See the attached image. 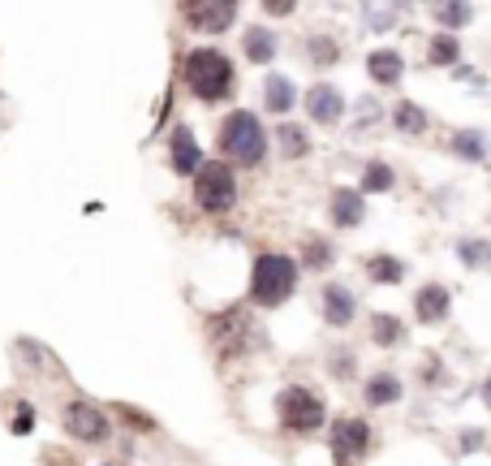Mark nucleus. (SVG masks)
Instances as JSON below:
<instances>
[{"instance_id": "nucleus-1", "label": "nucleus", "mask_w": 491, "mask_h": 466, "mask_svg": "<svg viewBox=\"0 0 491 466\" xmlns=\"http://www.w3.org/2000/svg\"><path fill=\"white\" fill-rule=\"evenodd\" d=\"M181 74H185V86L207 104L225 100V96L233 91V61L215 48H195L190 56H185Z\"/></svg>"}, {"instance_id": "nucleus-2", "label": "nucleus", "mask_w": 491, "mask_h": 466, "mask_svg": "<svg viewBox=\"0 0 491 466\" xmlns=\"http://www.w3.org/2000/svg\"><path fill=\"white\" fill-rule=\"evenodd\" d=\"M297 289V264L289 255H259L250 272V299L259 307H280Z\"/></svg>"}, {"instance_id": "nucleus-3", "label": "nucleus", "mask_w": 491, "mask_h": 466, "mask_svg": "<svg viewBox=\"0 0 491 466\" xmlns=\"http://www.w3.org/2000/svg\"><path fill=\"white\" fill-rule=\"evenodd\" d=\"M263 147H267V134H263L259 116L246 113V108L225 116V126H220V151L229 156L233 165H259Z\"/></svg>"}, {"instance_id": "nucleus-4", "label": "nucleus", "mask_w": 491, "mask_h": 466, "mask_svg": "<svg viewBox=\"0 0 491 466\" xmlns=\"http://www.w3.org/2000/svg\"><path fill=\"white\" fill-rule=\"evenodd\" d=\"M237 199V177L229 165H203L195 173V203L203 212H229Z\"/></svg>"}, {"instance_id": "nucleus-5", "label": "nucleus", "mask_w": 491, "mask_h": 466, "mask_svg": "<svg viewBox=\"0 0 491 466\" xmlns=\"http://www.w3.org/2000/svg\"><path fill=\"white\" fill-rule=\"evenodd\" d=\"M276 415L289 432H315L324 423V398L311 393V389H302V384H294V389H285L276 398Z\"/></svg>"}, {"instance_id": "nucleus-6", "label": "nucleus", "mask_w": 491, "mask_h": 466, "mask_svg": "<svg viewBox=\"0 0 491 466\" xmlns=\"http://www.w3.org/2000/svg\"><path fill=\"white\" fill-rule=\"evenodd\" d=\"M327 450H332L336 462H354V458H362V453L371 450V428H366L362 419H336Z\"/></svg>"}, {"instance_id": "nucleus-7", "label": "nucleus", "mask_w": 491, "mask_h": 466, "mask_svg": "<svg viewBox=\"0 0 491 466\" xmlns=\"http://www.w3.org/2000/svg\"><path fill=\"white\" fill-rule=\"evenodd\" d=\"M65 432L74 441H104L108 436V419L91 401H69L65 406Z\"/></svg>"}, {"instance_id": "nucleus-8", "label": "nucleus", "mask_w": 491, "mask_h": 466, "mask_svg": "<svg viewBox=\"0 0 491 466\" xmlns=\"http://www.w3.org/2000/svg\"><path fill=\"white\" fill-rule=\"evenodd\" d=\"M181 14H185V22H190V26H198V31L220 35V31H229V26H233L237 5H233V0H198V5H185Z\"/></svg>"}, {"instance_id": "nucleus-9", "label": "nucleus", "mask_w": 491, "mask_h": 466, "mask_svg": "<svg viewBox=\"0 0 491 466\" xmlns=\"http://www.w3.org/2000/svg\"><path fill=\"white\" fill-rule=\"evenodd\" d=\"M306 113H311L319 126H336L341 113H345V96L336 91V86H327V83L311 86V91H306Z\"/></svg>"}, {"instance_id": "nucleus-10", "label": "nucleus", "mask_w": 491, "mask_h": 466, "mask_svg": "<svg viewBox=\"0 0 491 466\" xmlns=\"http://www.w3.org/2000/svg\"><path fill=\"white\" fill-rule=\"evenodd\" d=\"M448 289L444 285H423L418 294H414V316L423 319V324H440L448 316Z\"/></svg>"}, {"instance_id": "nucleus-11", "label": "nucleus", "mask_w": 491, "mask_h": 466, "mask_svg": "<svg viewBox=\"0 0 491 466\" xmlns=\"http://www.w3.org/2000/svg\"><path fill=\"white\" fill-rule=\"evenodd\" d=\"M354 294L345 289V285H324V319L327 324H336V329H345V324H354Z\"/></svg>"}, {"instance_id": "nucleus-12", "label": "nucleus", "mask_w": 491, "mask_h": 466, "mask_svg": "<svg viewBox=\"0 0 491 466\" xmlns=\"http://www.w3.org/2000/svg\"><path fill=\"white\" fill-rule=\"evenodd\" d=\"M327 212H332V225H336V229H354V225L362 220V212H366V203H362V190H336Z\"/></svg>"}, {"instance_id": "nucleus-13", "label": "nucleus", "mask_w": 491, "mask_h": 466, "mask_svg": "<svg viewBox=\"0 0 491 466\" xmlns=\"http://www.w3.org/2000/svg\"><path fill=\"white\" fill-rule=\"evenodd\" d=\"M173 168H177V173H198V168H203V151H198L195 134L185 130V126L173 130Z\"/></svg>"}, {"instance_id": "nucleus-14", "label": "nucleus", "mask_w": 491, "mask_h": 466, "mask_svg": "<svg viewBox=\"0 0 491 466\" xmlns=\"http://www.w3.org/2000/svg\"><path fill=\"white\" fill-rule=\"evenodd\" d=\"M401 69H406V61H401V52H393V48H379L366 56V74L384 86H393L396 78H401Z\"/></svg>"}, {"instance_id": "nucleus-15", "label": "nucleus", "mask_w": 491, "mask_h": 466, "mask_svg": "<svg viewBox=\"0 0 491 466\" xmlns=\"http://www.w3.org/2000/svg\"><path fill=\"white\" fill-rule=\"evenodd\" d=\"M263 100H267L272 113H289L294 100H297V91H294V83H289L285 74H267V83H263Z\"/></svg>"}, {"instance_id": "nucleus-16", "label": "nucleus", "mask_w": 491, "mask_h": 466, "mask_svg": "<svg viewBox=\"0 0 491 466\" xmlns=\"http://www.w3.org/2000/svg\"><path fill=\"white\" fill-rule=\"evenodd\" d=\"M366 277L379 281V285H396L401 277H406V264L393 259V255H371V259H366Z\"/></svg>"}, {"instance_id": "nucleus-17", "label": "nucleus", "mask_w": 491, "mask_h": 466, "mask_svg": "<svg viewBox=\"0 0 491 466\" xmlns=\"http://www.w3.org/2000/svg\"><path fill=\"white\" fill-rule=\"evenodd\" d=\"M401 398V380H396L393 371H379V376H371V384H366V401L371 406H388V401Z\"/></svg>"}, {"instance_id": "nucleus-18", "label": "nucleus", "mask_w": 491, "mask_h": 466, "mask_svg": "<svg viewBox=\"0 0 491 466\" xmlns=\"http://www.w3.org/2000/svg\"><path fill=\"white\" fill-rule=\"evenodd\" d=\"M246 56L255 61V66H267L272 56H276V35L272 31H246Z\"/></svg>"}, {"instance_id": "nucleus-19", "label": "nucleus", "mask_w": 491, "mask_h": 466, "mask_svg": "<svg viewBox=\"0 0 491 466\" xmlns=\"http://www.w3.org/2000/svg\"><path fill=\"white\" fill-rule=\"evenodd\" d=\"M371 341L376 346H396V341H406V324L396 316H371Z\"/></svg>"}, {"instance_id": "nucleus-20", "label": "nucleus", "mask_w": 491, "mask_h": 466, "mask_svg": "<svg viewBox=\"0 0 491 466\" xmlns=\"http://www.w3.org/2000/svg\"><path fill=\"white\" fill-rule=\"evenodd\" d=\"M393 121H396V130H401V134H423L426 130V113L418 108V104H409V100L396 104Z\"/></svg>"}, {"instance_id": "nucleus-21", "label": "nucleus", "mask_w": 491, "mask_h": 466, "mask_svg": "<svg viewBox=\"0 0 491 466\" xmlns=\"http://www.w3.org/2000/svg\"><path fill=\"white\" fill-rule=\"evenodd\" d=\"M384 190H393V168L384 165V160H376L362 173V195H384Z\"/></svg>"}, {"instance_id": "nucleus-22", "label": "nucleus", "mask_w": 491, "mask_h": 466, "mask_svg": "<svg viewBox=\"0 0 491 466\" xmlns=\"http://www.w3.org/2000/svg\"><path fill=\"white\" fill-rule=\"evenodd\" d=\"M457 255H461V264L466 268H483V264H491V242H483V238H466L457 247Z\"/></svg>"}, {"instance_id": "nucleus-23", "label": "nucleus", "mask_w": 491, "mask_h": 466, "mask_svg": "<svg viewBox=\"0 0 491 466\" xmlns=\"http://www.w3.org/2000/svg\"><path fill=\"white\" fill-rule=\"evenodd\" d=\"M276 138H280V151H285L289 160H297V156H306V147H311V143H306V134L297 130V126H280Z\"/></svg>"}, {"instance_id": "nucleus-24", "label": "nucleus", "mask_w": 491, "mask_h": 466, "mask_svg": "<svg viewBox=\"0 0 491 466\" xmlns=\"http://www.w3.org/2000/svg\"><path fill=\"white\" fill-rule=\"evenodd\" d=\"M457 61V39L453 35H436L431 39V66H453Z\"/></svg>"}, {"instance_id": "nucleus-25", "label": "nucleus", "mask_w": 491, "mask_h": 466, "mask_svg": "<svg viewBox=\"0 0 491 466\" xmlns=\"http://www.w3.org/2000/svg\"><path fill=\"white\" fill-rule=\"evenodd\" d=\"M436 22H444L448 31H457L470 22V5H436Z\"/></svg>"}, {"instance_id": "nucleus-26", "label": "nucleus", "mask_w": 491, "mask_h": 466, "mask_svg": "<svg viewBox=\"0 0 491 466\" xmlns=\"http://www.w3.org/2000/svg\"><path fill=\"white\" fill-rule=\"evenodd\" d=\"M453 151H457V156H466V160H483V138H478L475 130H461L457 138H453Z\"/></svg>"}, {"instance_id": "nucleus-27", "label": "nucleus", "mask_w": 491, "mask_h": 466, "mask_svg": "<svg viewBox=\"0 0 491 466\" xmlns=\"http://www.w3.org/2000/svg\"><path fill=\"white\" fill-rule=\"evenodd\" d=\"M311 56H315V66H319V69H327V66H336L341 48H336L332 39H311Z\"/></svg>"}, {"instance_id": "nucleus-28", "label": "nucleus", "mask_w": 491, "mask_h": 466, "mask_svg": "<svg viewBox=\"0 0 491 466\" xmlns=\"http://www.w3.org/2000/svg\"><path fill=\"white\" fill-rule=\"evenodd\" d=\"M393 17H396V9H366V22L371 26H388Z\"/></svg>"}, {"instance_id": "nucleus-29", "label": "nucleus", "mask_w": 491, "mask_h": 466, "mask_svg": "<svg viewBox=\"0 0 491 466\" xmlns=\"http://www.w3.org/2000/svg\"><path fill=\"white\" fill-rule=\"evenodd\" d=\"M31 428H35V415H31V406H22V415L14 419V432L22 436V432H31Z\"/></svg>"}, {"instance_id": "nucleus-30", "label": "nucleus", "mask_w": 491, "mask_h": 466, "mask_svg": "<svg viewBox=\"0 0 491 466\" xmlns=\"http://www.w3.org/2000/svg\"><path fill=\"white\" fill-rule=\"evenodd\" d=\"M306 259H311V264H327V247H324V242H311Z\"/></svg>"}, {"instance_id": "nucleus-31", "label": "nucleus", "mask_w": 491, "mask_h": 466, "mask_svg": "<svg viewBox=\"0 0 491 466\" xmlns=\"http://www.w3.org/2000/svg\"><path fill=\"white\" fill-rule=\"evenodd\" d=\"M478 441H483V432H466L461 436V450H478Z\"/></svg>"}, {"instance_id": "nucleus-32", "label": "nucleus", "mask_w": 491, "mask_h": 466, "mask_svg": "<svg viewBox=\"0 0 491 466\" xmlns=\"http://www.w3.org/2000/svg\"><path fill=\"white\" fill-rule=\"evenodd\" d=\"M483 401H487V410H491V376L483 380Z\"/></svg>"}]
</instances>
